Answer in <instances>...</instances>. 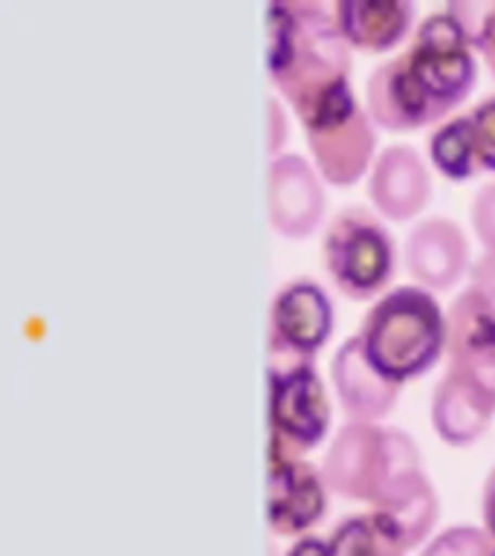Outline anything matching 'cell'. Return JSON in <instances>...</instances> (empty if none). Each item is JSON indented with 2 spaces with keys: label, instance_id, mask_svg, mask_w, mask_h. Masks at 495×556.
Listing matches in <instances>:
<instances>
[{
  "label": "cell",
  "instance_id": "8",
  "mask_svg": "<svg viewBox=\"0 0 495 556\" xmlns=\"http://www.w3.org/2000/svg\"><path fill=\"white\" fill-rule=\"evenodd\" d=\"M337 328L328 290L307 276L287 278L269 302V368L313 363Z\"/></svg>",
  "mask_w": 495,
  "mask_h": 556
},
{
  "label": "cell",
  "instance_id": "10",
  "mask_svg": "<svg viewBox=\"0 0 495 556\" xmlns=\"http://www.w3.org/2000/svg\"><path fill=\"white\" fill-rule=\"evenodd\" d=\"M365 111L377 128L394 134H411L426 125H441L443 119H449L426 90L406 52L371 70L365 81Z\"/></svg>",
  "mask_w": 495,
  "mask_h": 556
},
{
  "label": "cell",
  "instance_id": "4",
  "mask_svg": "<svg viewBox=\"0 0 495 556\" xmlns=\"http://www.w3.org/2000/svg\"><path fill=\"white\" fill-rule=\"evenodd\" d=\"M321 267L351 302H371L397 273V241L373 208L351 203L321 232Z\"/></svg>",
  "mask_w": 495,
  "mask_h": 556
},
{
  "label": "cell",
  "instance_id": "26",
  "mask_svg": "<svg viewBox=\"0 0 495 556\" xmlns=\"http://www.w3.org/2000/svg\"><path fill=\"white\" fill-rule=\"evenodd\" d=\"M475 50L481 52V59H484L486 70H490V76H493L495 81V0H493V7H490V15H486L484 29H481V35H478Z\"/></svg>",
  "mask_w": 495,
  "mask_h": 556
},
{
  "label": "cell",
  "instance_id": "16",
  "mask_svg": "<svg viewBox=\"0 0 495 556\" xmlns=\"http://www.w3.org/2000/svg\"><path fill=\"white\" fill-rule=\"evenodd\" d=\"M368 513L408 554L417 545H426L434 533V525L441 516V498L434 493V484L426 476V469H411L397 481H391L373 498Z\"/></svg>",
  "mask_w": 495,
  "mask_h": 556
},
{
  "label": "cell",
  "instance_id": "24",
  "mask_svg": "<svg viewBox=\"0 0 495 556\" xmlns=\"http://www.w3.org/2000/svg\"><path fill=\"white\" fill-rule=\"evenodd\" d=\"M469 287L484 295L486 302L495 304V252L484 250L472 261L469 269Z\"/></svg>",
  "mask_w": 495,
  "mask_h": 556
},
{
  "label": "cell",
  "instance_id": "1",
  "mask_svg": "<svg viewBox=\"0 0 495 556\" xmlns=\"http://www.w3.org/2000/svg\"><path fill=\"white\" fill-rule=\"evenodd\" d=\"M351 47L328 7L293 0L267 9L269 81L299 119L351 85Z\"/></svg>",
  "mask_w": 495,
  "mask_h": 556
},
{
  "label": "cell",
  "instance_id": "18",
  "mask_svg": "<svg viewBox=\"0 0 495 556\" xmlns=\"http://www.w3.org/2000/svg\"><path fill=\"white\" fill-rule=\"evenodd\" d=\"M333 21L351 50L382 55L406 41L417 9L408 0H337Z\"/></svg>",
  "mask_w": 495,
  "mask_h": 556
},
{
  "label": "cell",
  "instance_id": "9",
  "mask_svg": "<svg viewBox=\"0 0 495 556\" xmlns=\"http://www.w3.org/2000/svg\"><path fill=\"white\" fill-rule=\"evenodd\" d=\"M328 191L316 165L302 154H278L267 168V215L287 241L310 238L325 220Z\"/></svg>",
  "mask_w": 495,
  "mask_h": 556
},
{
  "label": "cell",
  "instance_id": "19",
  "mask_svg": "<svg viewBox=\"0 0 495 556\" xmlns=\"http://www.w3.org/2000/svg\"><path fill=\"white\" fill-rule=\"evenodd\" d=\"M426 151H429V163L446 180L464 182L484 172L481 163H478L469 113H455L449 119H443L441 125H434L432 134H429V142H426Z\"/></svg>",
  "mask_w": 495,
  "mask_h": 556
},
{
  "label": "cell",
  "instance_id": "25",
  "mask_svg": "<svg viewBox=\"0 0 495 556\" xmlns=\"http://www.w3.org/2000/svg\"><path fill=\"white\" fill-rule=\"evenodd\" d=\"M267 113H269V134H267V148H269V156H278L281 154V148L287 142V116H284V108L278 104V99L272 96L267 102Z\"/></svg>",
  "mask_w": 495,
  "mask_h": 556
},
{
  "label": "cell",
  "instance_id": "23",
  "mask_svg": "<svg viewBox=\"0 0 495 556\" xmlns=\"http://www.w3.org/2000/svg\"><path fill=\"white\" fill-rule=\"evenodd\" d=\"M469 226L481 247L495 252V180L475 191V198L469 203Z\"/></svg>",
  "mask_w": 495,
  "mask_h": 556
},
{
  "label": "cell",
  "instance_id": "12",
  "mask_svg": "<svg viewBox=\"0 0 495 556\" xmlns=\"http://www.w3.org/2000/svg\"><path fill=\"white\" fill-rule=\"evenodd\" d=\"M403 261L417 287H423L429 293L452 290L472 269L469 235L452 217H420L406 232Z\"/></svg>",
  "mask_w": 495,
  "mask_h": 556
},
{
  "label": "cell",
  "instance_id": "3",
  "mask_svg": "<svg viewBox=\"0 0 495 556\" xmlns=\"http://www.w3.org/2000/svg\"><path fill=\"white\" fill-rule=\"evenodd\" d=\"M411 469H423L415 438L397 426L382 424H345L333 434L321 460L330 493L368 507L391 481Z\"/></svg>",
  "mask_w": 495,
  "mask_h": 556
},
{
  "label": "cell",
  "instance_id": "15",
  "mask_svg": "<svg viewBox=\"0 0 495 556\" xmlns=\"http://www.w3.org/2000/svg\"><path fill=\"white\" fill-rule=\"evenodd\" d=\"M368 200L377 215L394 224L420 215L432 200V174L420 151L411 146L380 151L368 174Z\"/></svg>",
  "mask_w": 495,
  "mask_h": 556
},
{
  "label": "cell",
  "instance_id": "14",
  "mask_svg": "<svg viewBox=\"0 0 495 556\" xmlns=\"http://www.w3.org/2000/svg\"><path fill=\"white\" fill-rule=\"evenodd\" d=\"M330 386L347 424H380L399 403L403 386L382 377L365 356L359 337H347L330 356Z\"/></svg>",
  "mask_w": 495,
  "mask_h": 556
},
{
  "label": "cell",
  "instance_id": "17",
  "mask_svg": "<svg viewBox=\"0 0 495 556\" xmlns=\"http://www.w3.org/2000/svg\"><path fill=\"white\" fill-rule=\"evenodd\" d=\"M434 434L452 450L472 446L486 434L495 417V400L460 374L446 371L432 391L429 406Z\"/></svg>",
  "mask_w": 495,
  "mask_h": 556
},
{
  "label": "cell",
  "instance_id": "20",
  "mask_svg": "<svg viewBox=\"0 0 495 556\" xmlns=\"http://www.w3.org/2000/svg\"><path fill=\"white\" fill-rule=\"evenodd\" d=\"M328 556H406L371 513H354L330 530Z\"/></svg>",
  "mask_w": 495,
  "mask_h": 556
},
{
  "label": "cell",
  "instance_id": "27",
  "mask_svg": "<svg viewBox=\"0 0 495 556\" xmlns=\"http://www.w3.org/2000/svg\"><path fill=\"white\" fill-rule=\"evenodd\" d=\"M481 528L495 539V467L486 472L481 484Z\"/></svg>",
  "mask_w": 495,
  "mask_h": 556
},
{
  "label": "cell",
  "instance_id": "22",
  "mask_svg": "<svg viewBox=\"0 0 495 556\" xmlns=\"http://www.w3.org/2000/svg\"><path fill=\"white\" fill-rule=\"evenodd\" d=\"M469 122H472V137H475V151L481 168L495 174V93L484 96L475 108H469Z\"/></svg>",
  "mask_w": 495,
  "mask_h": 556
},
{
  "label": "cell",
  "instance_id": "11",
  "mask_svg": "<svg viewBox=\"0 0 495 556\" xmlns=\"http://www.w3.org/2000/svg\"><path fill=\"white\" fill-rule=\"evenodd\" d=\"M446 371L495 400V304L467 287L446 307Z\"/></svg>",
  "mask_w": 495,
  "mask_h": 556
},
{
  "label": "cell",
  "instance_id": "6",
  "mask_svg": "<svg viewBox=\"0 0 495 556\" xmlns=\"http://www.w3.org/2000/svg\"><path fill=\"white\" fill-rule=\"evenodd\" d=\"M269 467L304 458L328 438L333 406L313 363L269 368Z\"/></svg>",
  "mask_w": 495,
  "mask_h": 556
},
{
  "label": "cell",
  "instance_id": "5",
  "mask_svg": "<svg viewBox=\"0 0 495 556\" xmlns=\"http://www.w3.org/2000/svg\"><path fill=\"white\" fill-rule=\"evenodd\" d=\"M299 122L307 137L310 163L328 186L351 189L371 172L373 160L380 156L377 128L365 104L356 99L354 85L328 96Z\"/></svg>",
  "mask_w": 495,
  "mask_h": 556
},
{
  "label": "cell",
  "instance_id": "7",
  "mask_svg": "<svg viewBox=\"0 0 495 556\" xmlns=\"http://www.w3.org/2000/svg\"><path fill=\"white\" fill-rule=\"evenodd\" d=\"M472 50L475 47L469 35L446 9L426 15L411 35L406 50L408 61L446 116H455V111L475 90L478 64Z\"/></svg>",
  "mask_w": 495,
  "mask_h": 556
},
{
  "label": "cell",
  "instance_id": "13",
  "mask_svg": "<svg viewBox=\"0 0 495 556\" xmlns=\"http://www.w3.org/2000/svg\"><path fill=\"white\" fill-rule=\"evenodd\" d=\"M328 481L310 460L267 469V525L281 539L310 536L328 513Z\"/></svg>",
  "mask_w": 495,
  "mask_h": 556
},
{
  "label": "cell",
  "instance_id": "21",
  "mask_svg": "<svg viewBox=\"0 0 495 556\" xmlns=\"http://www.w3.org/2000/svg\"><path fill=\"white\" fill-rule=\"evenodd\" d=\"M420 556H495V539L475 525H452L429 539Z\"/></svg>",
  "mask_w": 495,
  "mask_h": 556
},
{
  "label": "cell",
  "instance_id": "2",
  "mask_svg": "<svg viewBox=\"0 0 495 556\" xmlns=\"http://www.w3.org/2000/svg\"><path fill=\"white\" fill-rule=\"evenodd\" d=\"M356 337L382 377L406 386L446 356V311L423 287L399 285L368 307Z\"/></svg>",
  "mask_w": 495,
  "mask_h": 556
},
{
  "label": "cell",
  "instance_id": "28",
  "mask_svg": "<svg viewBox=\"0 0 495 556\" xmlns=\"http://www.w3.org/2000/svg\"><path fill=\"white\" fill-rule=\"evenodd\" d=\"M284 556H328V542L310 533V536L295 539L293 545L287 547Z\"/></svg>",
  "mask_w": 495,
  "mask_h": 556
}]
</instances>
